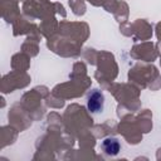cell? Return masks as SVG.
<instances>
[{
  "mask_svg": "<svg viewBox=\"0 0 161 161\" xmlns=\"http://www.w3.org/2000/svg\"><path fill=\"white\" fill-rule=\"evenodd\" d=\"M102 148L104 151V153L109 155V156H116L118 152H119V142L116 140V138H112V137H108V138H104L103 142H102Z\"/></svg>",
  "mask_w": 161,
  "mask_h": 161,
  "instance_id": "2",
  "label": "cell"
},
{
  "mask_svg": "<svg viewBox=\"0 0 161 161\" xmlns=\"http://www.w3.org/2000/svg\"><path fill=\"white\" fill-rule=\"evenodd\" d=\"M88 109L93 113H98L103 109V94L98 91H93L88 96V102H87Z\"/></svg>",
  "mask_w": 161,
  "mask_h": 161,
  "instance_id": "1",
  "label": "cell"
}]
</instances>
